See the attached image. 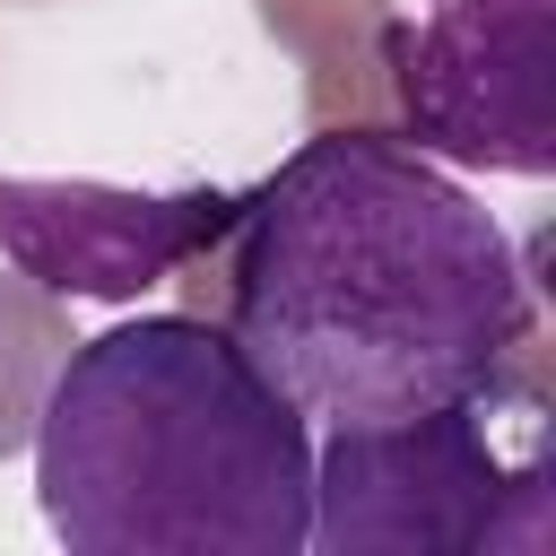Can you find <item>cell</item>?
I'll return each instance as SVG.
<instances>
[{
  "label": "cell",
  "instance_id": "6da1fadb",
  "mask_svg": "<svg viewBox=\"0 0 556 556\" xmlns=\"http://www.w3.org/2000/svg\"><path fill=\"white\" fill-rule=\"evenodd\" d=\"M530 321L504 226L408 139L321 130L226 217V330L304 426L478 400Z\"/></svg>",
  "mask_w": 556,
  "mask_h": 556
},
{
  "label": "cell",
  "instance_id": "7a4b0ae2",
  "mask_svg": "<svg viewBox=\"0 0 556 556\" xmlns=\"http://www.w3.org/2000/svg\"><path fill=\"white\" fill-rule=\"evenodd\" d=\"M35 495L78 556H295L313 426L226 321L148 313L52 365Z\"/></svg>",
  "mask_w": 556,
  "mask_h": 556
},
{
  "label": "cell",
  "instance_id": "5b68a950",
  "mask_svg": "<svg viewBox=\"0 0 556 556\" xmlns=\"http://www.w3.org/2000/svg\"><path fill=\"white\" fill-rule=\"evenodd\" d=\"M226 191H104V182H0V252L52 295H139L226 235Z\"/></svg>",
  "mask_w": 556,
  "mask_h": 556
},
{
  "label": "cell",
  "instance_id": "3957f363",
  "mask_svg": "<svg viewBox=\"0 0 556 556\" xmlns=\"http://www.w3.org/2000/svg\"><path fill=\"white\" fill-rule=\"evenodd\" d=\"M486 400H443L382 426H321L313 443V530L321 556H469L513 530V504H547L539 460H504Z\"/></svg>",
  "mask_w": 556,
  "mask_h": 556
},
{
  "label": "cell",
  "instance_id": "277c9868",
  "mask_svg": "<svg viewBox=\"0 0 556 556\" xmlns=\"http://www.w3.org/2000/svg\"><path fill=\"white\" fill-rule=\"evenodd\" d=\"M547 52V0H417L382 35L408 148L521 182L556 174Z\"/></svg>",
  "mask_w": 556,
  "mask_h": 556
}]
</instances>
